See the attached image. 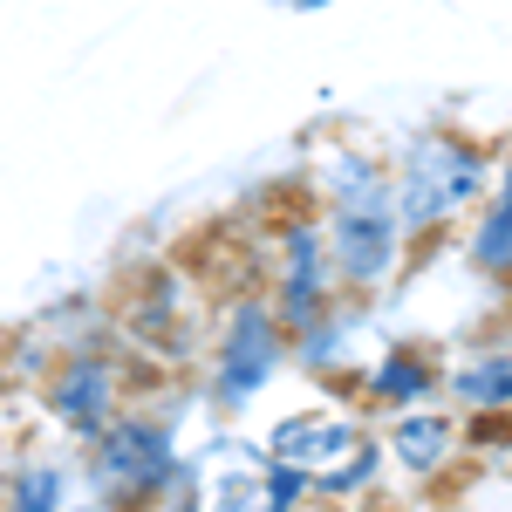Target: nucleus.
I'll return each instance as SVG.
<instances>
[{"label":"nucleus","mask_w":512,"mask_h":512,"mask_svg":"<svg viewBox=\"0 0 512 512\" xmlns=\"http://www.w3.org/2000/svg\"><path fill=\"white\" fill-rule=\"evenodd\" d=\"M76 465H82V492H96L123 512H164L192 485V451L178 431V410L158 390L137 396L96 444H82Z\"/></svg>","instance_id":"obj_4"},{"label":"nucleus","mask_w":512,"mask_h":512,"mask_svg":"<svg viewBox=\"0 0 512 512\" xmlns=\"http://www.w3.org/2000/svg\"><path fill=\"white\" fill-rule=\"evenodd\" d=\"M192 492H198V512H274L267 451L246 444V437H212L192 458Z\"/></svg>","instance_id":"obj_11"},{"label":"nucleus","mask_w":512,"mask_h":512,"mask_svg":"<svg viewBox=\"0 0 512 512\" xmlns=\"http://www.w3.org/2000/svg\"><path fill=\"white\" fill-rule=\"evenodd\" d=\"M458 253L485 287H512V144H499V158H492V192L472 212Z\"/></svg>","instance_id":"obj_14"},{"label":"nucleus","mask_w":512,"mask_h":512,"mask_svg":"<svg viewBox=\"0 0 512 512\" xmlns=\"http://www.w3.org/2000/svg\"><path fill=\"white\" fill-rule=\"evenodd\" d=\"M144 390H158L144 376V362L123 349L117 335H96V342H76V349L55 355V369L41 376V390H35V410L62 444L82 451V444H96L110 431Z\"/></svg>","instance_id":"obj_6"},{"label":"nucleus","mask_w":512,"mask_h":512,"mask_svg":"<svg viewBox=\"0 0 512 512\" xmlns=\"http://www.w3.org/2000/svg\"><path fill=\"white\" fill-rule=\"evenodd\" d=\"M444 403L458 417H512V328L444 355Z\"/></svg>","instance_id":"obj_13"},{"label":"nucleus","mask_w":512,"mask_h":512,"mask_svg":"<svg viewBox=\"0 0 512 512\" xmlns=\"http://www.w3.org/2000/svg\"><path fill=\"white\" fill-rule=\"evenodd\" d=\"M280 369H287V328L267 308V294L260 287L226 294L219 321H212V342H205V355H198V369H192L198 403L219 410V417H246L280 383Z\"/></svg>","instance_id":"obj_7"},{"label":"nucleus","mask_w":512,"mask_h":512,"mask_svg":"<svg viewBox=\"0 0 512 512\" xmlns=\"http://www.w3.org/2000/svg\"><path fill=\"white\" fill-rule=\"evenodd\" d=\"M260 451L287 465L294 478H308L315 512H376L390 499V458L376 444V424L355 403H301L280 410L260 431Z\"/></svg>","instance_id":"obj_2"},{"label":"nucleus","mask_w":512,"mask_h":512,"mask_svg":"<svg viewBox=\"0 0 512 512\" xmlns=\"http://www.w3.org/2000/svg\"><path fill=\"white\" fill-rule=\"evenodd\" d=\"M253 274H260V294L280 315V328H308V321L335 315L349 294L335 280V260H328V233H321V212L308 205V192L294 205H280L274 219L253 239Z\"/></svg>","instance_id":"obj_8"},{"label":"nucleus","mask_w":512,"mask_h":512,"mask_svg":"<svg viewBox=\"0 0 512 512\" xmlns=\"http://www.w3.org/2000/svg\"><path fill=\"white\" fill-rule=\"evenodd\" d=\"M110 315H117V342L144 362V376L151 383H178L185 369H198V355L212 342L219 301H212V287L192 267L151 260V267H137V274L123 280Z\"/></svg>","instance_id":"obj_5"},{"label":"nucleus","mask_w":512,"mask_h":512,"mask_svg":"<svg viewBox=\"0 0 512 512\" xmlns=\"http://www.w3.org/2000/svg\"><path fill=\"white\" fill-rule=\"evenodd\" d=\"M376 444L390 458V485L396 492H437L444 478L465 472V417L451 403H424V410H403L376 424Z\"/></svg>","instance_id":"obj_9"},{"label":"nucleus","mask_w":512,"mask_h":512,"mask_svg":"<svg viewBox=\"0 0 512 512\" xmlns=\"http://www.w3.org/2000/svg\"><path fill=\"white\" fill-rule=\"evenodd\" d=\"M492 144L472 130H451V123H424L410 130L390 151V178H396V212H403V233L410 246H444L451 233L472 226V212L492 192Z\"/></svg>","instance_id":"obj_3"},{"label":"nucleus","mask_w":512,"mask_h":512,"mask_svg":"<svg viewBox=\"0 0 512 512\" xmlns=\"http://www.w3.org/2000/svg\"><path fill=\"white\" fill-rule=\"evenodd\" d=\"M308 205L321 212V233H328V260L335 280L355 308L390 294L396 280L410 274L417 246L403 233V212H396V178H390V151L362 144V137H335L321 144V158L308 164Z\"/></svg>","instance_id":"obj_1"},{"label":"nucleus","mask_w":512,"mask_h":512,"mask_svg":"<svg viewBox=\"0 0 512 512\" xmlns=\"http://www.w3.org/2000/svg\"><path fill=\"white\" fill-rule=\"evenodd\" d=\"M349 403L369 424L424 410V403H444V349L437 342H383L349 376Z\"/></svg>","instance_id":"obj_10"},{"label":"nucleus","mask_w":512,"mask_h":512,"mask_svg":"<svg viewBox=\"0 0 512 512\" xmlns=\"http://www.w3.org/2000/svg\"><path fill=\"white\" fill-rule=\"evenodd\" d=\"M274 7H294V14H321L328 0H274Z\"/></svg>","instance_id":"obj_16"},{"label":"nucleus","mask_w":512,"mask_h":512,"mask_svg":"<svg viewBox=\"0 0 512 512\" xmlns=\"http://www.w3.org/2000/svg\"><path fill=\"white\" fill-rule=\"evenodd\" d=\"M69 512H123V506H110V499H96V492H82V499H76Z\"/></svg>","instance_id":"obj_15"},{"label":"nucleus","mask_w":512,"mask_h":512,"mask_svg":"<svg viewBox=\"0 0 512 512\" xmlns=\"http://www.w3.org/2000/svg\"><path fill=\"white\" fill-rule=\"evenodd\" d=\"M82 499V465L69 451L21 444L0 458V512H69Z\"/></svg>","instance_id":"obj_12"}]
</instances>
